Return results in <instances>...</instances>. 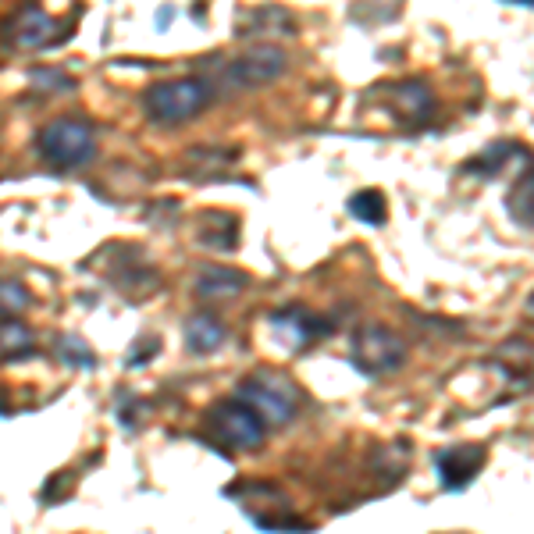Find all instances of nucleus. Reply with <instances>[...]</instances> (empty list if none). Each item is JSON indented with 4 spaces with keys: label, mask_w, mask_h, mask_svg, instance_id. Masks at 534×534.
<instances>
[{
    "label": "nucleus",
    "mask_w": 534,
    "mask_h": 534,
    "mask_svg": "<svg viewBox=\"0 0 534 534\" xmlns=\"http://www.w3.org/2000/svg\"><path fill=\"white\" fill-rule=\"evenodd\" d=\"M289 68V54L278 43H253L243 54L225 57L221 65L203 61V79L211 89H225V93H243V89H257L275 82Z\"/></svg>",
    "instance_id": "nucleus-1"
},
{
    "label": "nucleus",
    "mask_w": 534,
    "mask_h": 534,
    "mask_svg": "<svg viewBox=\"0 0 534 534\" xmlns=\"http://www.w3.org/2000/svg\"><path fill=\"white\" fill-rule=\"evenodd\" d=\"M36 154L57 171H75L86 168L97 154V136L93 125L79 114H61L54 122H47L36 132Z\"/></svg>",
    "instance_id": "nucleus-2"
},
{
    "label": "nucleus",
    "mask_w": 534,
    "mask_h": 534,
    "mask_svg": "<svg viewBox=\"0 0 534 534\" xmlns=\"http://www.w3.org/2000/svg\"><path fill=\"white\" fill-rule=\"evenodd\" d=\"M211 97L214 89L207 86L203 75H186V79H168L150 86L143 93V107L146 118L157 125H186L211 104Z\"/></svg>",
    "instance_id": "nucleus-3"
},
{
    "label": "nucleus",
    "mask_w": 534,
    "mask_h": 534,
    "mask_svg": "<svg viewBox=\"0 0 534 534\" xmlns=\"http://www.w3.org/2000/svg\"><path fill=\"white\" fill-rule=\"evenodd\" d=\"M239 399L250 403L264 424H278V428L300 413V389L282 371H267V367L239 381Z\"/></svg>",
    "instance_id": "nucleus-4"
},
{
    "label": "nucleus",
    "mask_w": 534,
    "mask_h": 534,
    "mask_svg": "<svg viewBox=\"0 0 534 534\" xmlns=\"http://www.w3.org/2000/svg\"><path fill=\"white\" fill-rule=\"evenodd\" d=\"M349 360L367 378H385V374L399 371L406 364V342L385 324H364L353 332Z\"/></svg>",
    "instance_id": "nucleus-5"
},
{
    "label": "nucleus",
    "mask_w": 534,
    "mask_h": 534,
    "mask_svg": "<svg viewBox=\"0 0 534 534\" xmlns=\"http://www.w3.org/2000/svg\"><path fill=\"white\" fill-rule=\"evenodd\" d=\"M207 428L228 445V449H239V453H253L260 449L267 438V424L260 421V413L250 403H243L239 396L232 399H218V403L207 410Z\"/></svg>",
    "instance_id": "nucleus-6"
},
{
    "label": "nucleus",
    "mask_w": 534,
    "mask_h": 534,
    "mask_svg": "<svg viewBox=\"0 0 534 534\" xmlns=\"http://www.w3.org/2000/svg\"><path fill=\"white\" fill-rule=\"evenodd\" d=\"M54 29H57L54 18H50L43 8H36V4H29V8H18L4 18L0 36H4V43L15 50H40L50 43Z\"/></svg>",
    "instance_id": "nucleus-7"
},
{
    "label": "nucleus",
    "mask_w": 534,
    "mask_h": 534,
    "mask_svg": "<svg viewBox=\"0 0 534 534\" xmlns=\"http://www.w3.org/2000/svg\"><path fill=\"white\" fill-rule=\"evenodd\" d=\"M485 456V445H453V449L435 456L438 478L449 492H463L470 481L478 478V470L485 467Z\"/></svg>",
    "instance_id": "nucleus-8"
},
{
    "label": "nucleus",
    "mask_w": 534,
    "mask_h": 534,
    "mask_svg": "<svg viewBox=\"0 0 534 534\" xmlns=\"http://www.w3.org/2000/svg\"><path fill=\"white\" fill-rule=\"evenodd\" d=\"M250 289V275L239 271V267H228V264H207L196 271L193 278V292L200 300H235V296H243Z\"/></svg>",
    "instance_id": "nucleus-9"
},
{
    "label": "nucleus",
    "mask_w": 534,
    "mask_h": 534,
    "mask_svg": "<svg viewBox=\"0 0 534 534\" xmlns=\"http://www.w3.org/2000/svg\"><path fill=\"white\" fill-rule=\"evenodd\" d=\"M182 335H186V349L196 356H211L218 353L221 346L228 342V328L225 321H221L218 314H193L186 321V328H182Z\"/></svg>",
    "instance_id": "nucleus-10"
},
{
    "label": "nucleus",
    "mask_w": 534,
    "mask_h": 534,
    "mask_svg": "<svg viewBox=\"0 0 534 534\" xmlns=\"http://www.w3.org/2000/svg\"><path fill=\"white\" fill-rule=\"evenodd\" d=\"M392 104H396V111L403 114L406 122H424V118H431V111H435V97H431V89L417 79L392 86Z\"/></svg>",
    "instance_id": "nucleus-11"
},
{
    "label": "nucleus",
    "mask_w": 534,
    "mask_h": 534,
    "mask_svg": "<svg viewBox=\"0 0 534 534\" xmlns=\"http://www.w3.org/2000/svg\"><path fill=\"white\" fill-rule=\"evenodd\" d=\"M275 324L278 328H285V332H292L296 349L310 346V342L321 339L324 332H332V324L321 321V317L310 314V310H300V307H289V310H282V314H275Z\"/></svg>",
    "instance_id": "nucleus-12"
},
{
    "label": "nucleus",
    "mask_w": 534,
    "mask_h": 534,
    "mask_svg": "<svg viewBox=\"0 0 534 534\" xmlns=\"http://www.w3.org/2000/svg\"><path fill=\"white\" fill-rule=\"evenodd\" d=\"M296 36V18L285 8H257L246 15V25L239 29V36Z\"/></svg>",
    "instance_id": "nucleus-13"
},
{
    "label": "nucleus",
    "mask_w": 534,
    "mask_h": 534,
    "mask_svg": "<svg viewBox=\"0 0 534 534\" xmlns=\"http://www.w3.org/2000/svg\"><path fill=\"white\" fill-rule=\"evenodd\" d=\"M33 353L36 339L22 321H0V360H29Z\"/></svg>",
    "instance_id": "nucleus-14"
},
{
    "label": "nucleus",
    "mask_w": 534,
    "mask_h": 534,
    "mask_svg": "<svg viewBox=\"0 0 534 534\" xmlns=\"http://www.w3.org/2000/svg\"><path fill=\"white\" fill-rule=\"evenodd\" d=\"M506 207H510L513 221L534 228V168L524 171V175L513 182L510 196H506Z\"/></svg>",
    "instance_id": "nucleus-15"
},
{
    "label": "nucleus",
    "mask_w": 534,
    "mask_h": 534,
    "mask_svg": "<svg viewBox=\"0 0 534 534\" xmlns=\"http://www.w3.org/2000/svg\"><path fill=\"white\" fill-rule=\"evenodd\" d=\"M346 211L353 214L356 221H364V225H385L389 218V207H385V196L378 189H364V193H353L346 203Z\"/></svg>",
    "instance_id": "nucleus-16"
},
{
    "label": "nucleus",
    "mask_w": 534,
    "mask_h": 534,
    "mask_svg": "<svg viewBox=\"0 0 534 534\" xmlns=\"http://www.w3.org/2000/svg\"><path fill=\"white\" fill-rule=\"evenodd\" d=\"M29 307H33V292L15 278H4L0 282V321H18V314Z\"/></svg>",
    "instance_id": "nucleus-17"
},
{
    "label": "nucleus",
    "mask_w": 534,
    "mask_h": 534,
    "mask_svg": "<svg viewBox=\"0 0 534 534\" xmlns=\"http://www.w3.org/2000/svg\"><path fill=\"white\" fill-rule=\"evenodd\" d=\"M499 360L506 364L510 374H527V381H534V346H527V342H520V339L502 342Z\"/></svg>",
    "instance_id": "nucleus-18"
},
{
    "label": "nucleus",
    "mask_w": 534,
    "mask_h": 534,
    "mask_svg": "<svg viewBox=\"0 0 534 534\" xmlns=\"http://www.w3.org/2000/svg\"><path fill=\"white\" fill-rule=\"evenodd\" d=\"M517 154H520V150H517L513 143H492V146L485 150V154L470 161V168H478L485 178H492V175H499V171L506 168V164H510V157H517Z\"/></svg>",
    "instance_id": "nucleus-19"
},
{
    "label": "nucleus",
    "mask_w": 534,
    "mask_h": 534,
    "mask_svg": "<svg viewBox=\"0 0 534 534\" xmlns=\"http://www.w3.org/2000/svg\"><path fill=\"white\" fill-rule=\"evenodd\" d=\"M29 86L36 93H72L75 79L68 72H61V68H33L29 72Z\"/></svg>",
    "instance_id": "nucleus-20"
},
{
    "label": "nucleus",
    "mask_w": 534,
    "mask_h": 534,
    "mask_svg": "<svg viewBox=\"0 0 534 534\" xmlns=\"http://www.w3.org/2000/svg\"><path fill=\"white\" fill-rule=\"evenodd\" d=\"M57 356H61L68 367H86V371L97 367V356H93V349H89L79 335H65V339L57 342Z\"/></svg>",
    "instance_id": "nucleus-21"
},
{
    "label": "nucleus",
    "mask_w": 534,
    "mask_h": 534,
    "mask_svg": "<svg viewBox=\"0 0 534 534\" xmlns=\"http://www.w3.org/2000/svg\"><path fill=\"white\" fill-rule=\"evenodd\" d=\"M235 150H228V154H221V150H211V146H196V150H189L186 154V164H193V171H200V164H207L211 171L225 168V164L235 161Z\"/></svg>",
    "instance_id": "nucleus-22"
},
{
    "label": "nucleus",
    "mask_w": 534,
    "mask_h": 534,
    "mask_svg": "<svg viewBox=\"0 0 534 534\" xmlns=\"http://www.w3.org/2000/svg\"><path fill=\"white\" fill-rule=\"evenodd\" d=\"M278 517V513H275ZM292 513H282L278 520H267V517H253V524L260 527V531H278V534H307L310 527L303 524V520H289Z\"/></svg>",
    "instance_id": "nucleus-23"
},
{
    "label": "nucleus",
    "mask_w": 534,
    "mask_h": 534,
    "mask_svg": "<svg viewBox=\"0 0 534 534\" xmlns=\"http://www.w3.org/2000/svg\"><path fill=\"white\" fill-rule=\"evenodd\" d=\"M143 349H132L129 353V360H125V367H143L150 356H157V339H146V342H139Z\"/></svg>",
    "instance_id": "nucleus-24"
},
{
    "label": "nucleus",
    "mask_w": 534,
    "mask_h": 534,
    "mask_svg": "<svg viewBox=\"0 0 534 534\" xmlns=\"http://www.w3.org/2000/svg\"><path fill=\"white\" fill-rule=\"evenodd\" d=\"M527 310H531V314H534V292H531V300H527Z\"/></svg>",
    "instance_id": "nucleus-25"
}]
</instances>
